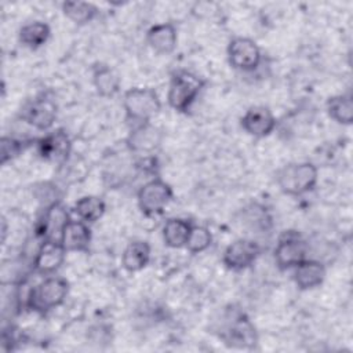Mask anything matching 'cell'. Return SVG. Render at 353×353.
Listing matches in <instances>:
<instances>
[{"mask_svg":"<svg viewBox=\"0 0 353 353\" xmlns=\"http://www.w3.org/2000/svg\"><path fill=\"white\" fill-rule=\"evenodd\" d=\"M69 294V283L59 276H50L32 287L23 301V306L39 314L61 306Z\"/></svg>","mask_w":353,"mask_h":353,"instance_id":"cell-1","label":"cell"},{"mask_svg":"<svg viewBox=\"0 0 353 353\" xmlns=\"http://www.w3.org/2000/svg\"><path fill=\"white\" fill-rule=\"evenodd\" d=\"M319 181V170L313 163H291L280 168L276 182L280 190L288 196H303L312 192Z\"/></svg>","mask_w":353,"mask_h":353,"instance_id":"cell-2","label":"cell"},{"mask_svg":"<svg viewBox=\"0 0 353 353\" xmlns=\"http://www.w3.org/2000/svg\"><path fill=\"white\" fill-rule=\"evenodd\" d=\"M205 85V80L200 76L188 72L176 70L170 79L167 102L170 108L179 113H186L197 99Z\"/></svg>","mask_w":353,"mask_h":353,"instance_id":"cell-3","label":"cell"},{"mask_svg":"<svg viewBox=\"0 0 353 353\" xmlns=\"http://www.w3.org/2000/svg\"><path fill=\"white\" fill-rule=\"evenodd\" d=\"M125 119L134 125L149 123L161 110V101L153 88L134 87L124 92Z\"/></svg>","mask_w":353,"mask_h":353,"instance_id":"cell-4","label":"cell"},{"mask_svg":"<svg viewBox=\"0 0 353 353\" xmlns=\"http://www.w3.org/2000/svg\"><path fill=\"white\" fill-rule=\"evenodd\" d=\"M174 192L170 183L160 178H153L142 185L138 190L137 200L141 212L145 216L163 214L164 208L172 201Z\"/></svg>","mask_w":353,"mask_h":353,"instance_id":"cell-5","label":"cell"},{"mask_svg":"<svg viewBox=\"0 0 353 353\" xmlns=\"http://www.w3.org/2000/svg\"><path fill=\"white\" fill-rule=\"evenodd\" d=\"M274 262L280 270H288L307 258V243L296 230H284L274 247Z\"/></svg>","mask_w":353,"mask_h":353,"instance_id":"cell-6","label":"cell"},{"mask_svg":"<svg viewBox=\"0 0 353 353\" xmlns=\"http://www.w3.org/2000/svg\"><path fill=\"white\" fill-rule=\"evenodd\" d=\"M57 114V102L47 94H40L22 106L19 117L30 127L39 131H47L54 125Z\"/></svg>","mask_w":353,"mask_h":353,"instance_id":"cell-7","label":"cell"},{"mask_svg":"<svg viewBox=\"0 0 353 353\" xmlns=\"http://www.w3.org/2000/svg\"><path fill=\"white\" fill-rule=\"evenodd\" d=\"M219 338L225 345L234 349H254L258 343V335L254 324L244 313H236L225 323Z\"/></svg>","mask_w":353,"mask_h":353,"instance_id":"cell-8","label":"cell"},{"mask_svg":"<svg viewBox=\"0 0 353 353\" xmlns=\"http://www.w3.org/2000/svg\"><path fill=\"white\" fill-rule=\"evenodd\" d=\"M226 54L229 65L240 72H252L262 61L259 46L250 37H233L228 44Z\"/></svg>","mask_w":353,"mask_h":353,"instance_id":"cell-9","label":"cell"},{"mask_svg":"<svg viewBox=\"0 0 353 353\" xmlns=\"http://www.w3.org/2000/svg\"><path fill=\"white\" fill-rule=\"evenodd\" d=\"M261 251V245L255 240L237 239L225 248L222 262L229 270L240 272L254 265Z\"/></svg>","mask_w":353,"mask_h":353,"instance_id":"cell-10","label":"cell"},{"mask_svg":"<svg viewBox=\"0 0 353 353\" xmlns=\"http://www.w3.org/2000/svg\"><path fill=\"white\" fill-rule=\"evenodd\" d=\"M36 150L40 159L63 164L72 152V142L69 135L62 128H58L39 138L36 141Z\"/></svg>","mask_w":353,"mask_h":353,"instance_id":"cell-11","label":"cell"},{"mask_svg":"<svg viewBox=\"0 0 353 353\" xmlns=\"http://www.w3.org/2000/svg\"><path fill=\"white\" fill-rule=\"evenodd\" d=\"M66 250L58 240H41L33 258L32 270L37 274H54L65 262Z\"/></svg>","mask_w":353,"mask_h":353,"instance_id":"cell-12","label":"cell"},{"mask_svg":"<svg viewBox=\"0 0 353 353\" xmlns=\"http://www.w3.org/2000/svg\"><path fill=\"white\" fill-rule=\"evenodd\" d=\"M70 221L66 207L61 201H52L46 207L41 219L37 223V237L41 240H58L61 241L62 232Z\"/></svg>","mask_w":353,"mask_h":353,"instance_id":"cell-13","label":"cell"},{"mask_svg":"<svg viewBox=\"0 0 353 353\" xmlns=\"http://www.w3.org/2000/svg\"><path fill=\"white\" fill-rule=\"evenodd\" d=\"M240 124L248 135L256 139H262L273 132L277 121L273 112L268 106L255 105L245 110L240 119Z\"/></svg>","mask_w":353,"mask_h":353,"instance_id":"cell-14","label":"cell"},{"mask_svg":"<svg viewBox=\"0 0 353 353\" xmlns=\"http://www.w3.org/2000/svg\"><path fill=\"white\" fill-rule=\"evenodd\" d=\"M161 141V131L149 121L134 125L127 138V146L135 153H152L160 146Z\"/></svg>","mask_w":353,"mask_h":353,"instance_id":"cell-15","label":"cell"},{"mask_svg":"<svg viewBox=\"0 0 353 353\" xmlns=\"http://www.w3.org/2000/svg\"><path fill=\"white\" fill-rule=\"evenodd\" d=\"M325 266L317 259L306 258L299 265L292 268V280L295 285L302 290H313L323 284L325 279Z\"/></svg>","mask_w":353,"mask_h":353,"instance_id":"cell-16","label":"cell"},{"mask_svg":"<svg viewBox=\"0 0 353 353\" xmlns=\"http://www.w3.org/2000/svg\"><path fill=\"white\" fill-rule=\"evenodd\" d=\"M91 239L92 234L88 223L70 219L62 232L61 243L68 252H87Z\"/></svg>","mask_w":353,"mask_h":353,"instance_id":"cell-17","label":"cell"},{"mask_svg":"<svg viewBox=\"0 0 353 353\" xmlns=\"http://www.w3.org/2000/svg\"><path fill=\"white\" fill-rule=\"evenodd\" d=\"M146 41L149 47L157 54H171L178 44L176 28L171 22L153 25L146 33Z\"/></svg>","mask_w":353,"mask_h":353,"instance_id":"cell-18","label":"cell"},{"mask_svg":"<svg viewBox=\"0 0 353 353\" xmlns=\"http://www.w3.org/2000/svg\"><path fill=\"white\" fill-rule=\"evenodd\" d=\"M150 261V245L148 241L135 240L128 243L121 254V265L123 268L130 272H141L148 266Z\"/></svg>","mask_w":353,"mask_h":353,"instance_id":"cell-19","label":"cell"},{"mask_svg":"<svg viewBox=\"0 0 353 353\" xmlns=\"http://www.w3.org/2000/svg\"><path fill=\"white\" fill-rule=\"evenodd\" d=\"M92 84L98 95L103 98L114 97L120 91V77L106 63H95L92 66Z\"/></svg>","mask_w":353,"mask_h":353,"instance_id":"cell-20","label":"cell"},{"mask_svg":"<svg viewBox=\"0 0 353 353\" xmlns=\"http://www.w3.org/2000/svg\"><path fill=\"white\" fill-rule=\"evenodd\" d=\"M193 223L183 218H170L163 226V240L170 248H182L186 245Z\"/></svg>","mask_w":353,"mask_h":353,"instance_id":"cell-21","label":"cell"},{"mask_svg":"<svg viewBox=\"0 0 353 353\" xmlns=\"http://www.w3.org/2000/svg\"><path fill=\"white\" fill-rule=\"evenodd\" d=\"M50 34H51V29L46 22L33 21L23 25L19 29L18 40L23 47L29 50H37L48 41Z\"/></svg>","mask_w":353,"mask_h":353,"instance_id":"cell-22","label":"cell"},{"mask_svg":"<svg viewBox=\"0 0 353 353\" xmlns=\"http://www.w3.org/2000/svg\"><path fill=\"white\" fill-rule=\"evenodd\" d=\"M106 210L105 201L98 196H83L73 205V212L85 223H95L99 221Z\"/></svg>","mask_w":353,"mask_h":353,"instance_id":"cell-23","label":"cell"},{"mask_svg":"<svg viewBox=\"0 0 353 353\" xmlns=\"http://www.w3.org/2000/svg\"><path fill=\"white\" fill-rule=\"evenodd\" d=\"M328 116L338 124L350 125L353 121V101L350 94H339L328 98L327 103Z\"/></svg>","mask_w":353,"mask_h":353,"instance_id":"cell-24","label":"cell"},{"mask_svg":"<svg viewBox=\"0 0 353 353\" xmlns=\"http://www.w3.org/2000/svg\"><path fill=\"white\" fill-rule=\"evenodd\" d=\"M62 12L73 23L87 25L98 15L99 10L95 4L88 1H63Z\"/></svg>","mask_w":353,"mask_h":353,"instance_id":"cell-25","label":"cell"},{"mask_svg":"<svg viewBox=\"0 0 353 353\" xmlns=\"http://www.w3.org/2000/svg\"><path fill=\"white\" fill-rule=\"evenodd\" d=\"M243 214H244L243 221H244V223L247 226H250L251 230L266 232L273 225L272 216L268 212L266 207H263V205H261L258 203H254V204H250L248 207H245Z\"/></svg>","mask_w":353,"mask_h":353,"instance_id":"cell-26","label":"cell"},{"mask_svg":"<svg viewBox=\"0 0 353 353\" xmlns=\"http://www.w3.org/2000/svg\"><path fill=\"white\" fill-rule=\"evenodd\" d=\"M212 244V234L211 232L201 225H193L192 230L189 233L188 241L185 248L190 254H200L205 251Z\"/></svg>","mask_w":353,"mask_h":353,"instance_id":"cell-27","label":"cell"},{"mask_svg":"<svg viewBox=\"0 0 353 353\" xmlns=\"http://www.w3.org/2000/svg\"><path fill=\"white\" fill-rule=\"evenodd\" d=\"M32 141H23V139H17L14 137H3L1 138V163L6 164L7 161L15 159L17 156L23 152Z\"/></svg>","mask_w":353,"mask_h":353,"instance_id":"cell-28","label":"cell"}]
</instances>
